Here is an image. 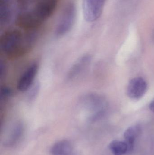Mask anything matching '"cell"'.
<instances>
[{"instance_id": "obj_16", "label": "cell", "mask_w": 154, "mask_h": 155, "mask_svg": "<svg viewBox=\"0 0 154 155\" xmlns=\"http://www.w3.org/2000/svg\"><path fill=\"white\" fill-rule=\"evenodd\" d=\"M39 84H36L33 87V89L31 90L30 93L29 94V100H32L35 97L37 93H38L39 90Z\"/></svg>"}, {"instance_id": "obj_12", "label": "cell", "mask_w": 154, "mask_h": 155, "mask_svg": "<svg viewBox=\"0 0 154 155\" xmlns=\"http://www.w3.org/2000/svg\"><path fill=\"white\" fill-rule=\"evenodd\" d=\"M72 147L70 142L61 140L54 144L51 148V155H71Z\"/></svg>"}, {"instance_id": "obj_2", "label": "cell", "mask_w": 154, "mask_h": 155, "mask_svg": "<svg viewBox=\"0 0 154 155\" xmlns=\"http://www.w3.org/2000/svg\"><path fill=\"white\" fill-rule=\"evenodd\" d=\"M78 103L80 108L89 113L90 121H94L101 116L107 106L104 97L94 93L83 95L80 97Z\"/></svg>"}, {"instance_id": "obj_17", "label": "cell", "mask_w": 154, "mask_h": 155, "mask_svg": "<svg viewBox=\"0 0 154 155\" xmlns=\"http://www.w3.org/2000/svg\"><path fill=\"white\" fill-rule=\"evenodd\" d=\"M6 73V68L4 64L2 62H1L0 64V77L2 78L4 77Z\"/></svg>"}, {"instance_id": "obj_11", "label": "cell", "mask_w": 154, "mask_h": 155, "mask_svg": "<svg viewBox=\"0 0 154 155\" xmlns=\"http://www.w3.org/2000/svg\"><path fill=\"white\" fill-rule=\"evenodd\" d=\"M141 132V127L139 126L134 125L130 127L127 128L124 134L125 143L128 147V153H129L132 152L134 148L135 141Z\"/></svg>"}, {"instance_id": "obj_7", "label": "cell", "mask_w": 154, "mask_h": 155, "mask_svg": "<svg viewBox=\"0 0 154 155\" xmlns=\"http://www.w3.org/2000/svg\"><path fill=\"white\" fill-rule=\"evenodd\" d=\"M39 65L37 63L30 65L20 77L17 84V88L20 92L29 90L33 85V81L38 73Z\"/></svg>"}, {"instance_id": "obj_18", "label": "cell", "mask_w": 154, "mask_h": 155, "mask_svg": "<svg viewBox=\"0 0 154 155\" xmlns=\"http://www.w3.org/2000/svg\"><path fill=\"white\" fill-rule=\"evenodd\" d=\"M149 108L152 112L154 113V98L149 105Z\"/></svg>"}, {"instance_id": "obj_4", "label": "cell", "mask_w": 154, "mask_h": 155, "mask_svg": "<svg viewBox=\"0 0 154 155\" xmlns=\"http://www.w3.org/2000/svg\"><path fill=\"white\" fill-rule=\"evenodd\" d=\"M42 19L34 10L21 13L15 20V24L19 28L27 31L37 29L44 22Z\"/></svg>"}, {"instance_id": "obj_19", "label": "cell", "mask_w": 154, "mask_h": 155, "mask_svg": "<svg viewBox=\"0 0 154 155\" xmlns=\"http://www.w3.org/2000/svg\"><path fill=\"white\" fill-rule=\"evenodd\" d=\"M10 0H0V5H8Z\"/></svg>"}, {"instance_id": "obj_15", "label": "cell", "mask_w": 154, "mask_h": 155, "mask_svg": "<svg viewBox=\"0 0 154 155\" xmlns=\"http://www.w3.org/2000/svg\"><path fill=\"white\" fill-rule=\"evenodd\" d=\"M12 95L11 90L9 87H3L1 89V99H5L11 97Z\"/></svg>"}, {"instance_id": "obj_10", "label": "cell", "mask_w": 154, "mask_h": 155, "mask_svg": "<svg viewBox=\"0 0 154 155\" xmlns=\"http://www.w3.org/2000/svg\"><path fill=\"white\" fill-rule=\"evenodd\" d=\"M23 124L20 122L15 123L11 128L7 138L4 141L3 145L10 148L14 146L20 139L24 132Z\"/></svg>"}, {"instance_id": "obj_5", "label": "cell", "mask_w": 154, "mask_h": 155, "mask_svg": "<svg viewBox=\"0 0 154 155\" xmlns=\"http://www.w3.org/2000/svg\"><path fill=\"white\" fill-rule=\"evenodd\" d=\"M106 0H83L82 10L84 19L92 22L101 16Z\"/></svg>"}, {"instance_id": "obj_14", "label": "cell", "mask_w": 154, "mask_h": 155, "mask_svg": "<svg viewBox=\"0 0 154 155\" xmlns=\"http://www.w3.org/2000/svg\"><path fill=\"white\" fill-rule=\"evenodd\" d=\"M11 12L8 5H0V21L1 24H5L9 21Z\"/></svg>"}, {"instance_id": "obj_9", "label": "cell", "mask_w": 154, "mask_h": 155, "mask_svg": "<svg viewBox=\"0 0 154 155\" xmlns=\"http://www.w3.org/2000/svg\"><path fill=\"white\" fill-rule=\"evenodd\" d=\"M58 2V0H38L33 10L45 21L53 14Z\"/></svg>"}, {"instance_id": "obj_1", "label": "cell", "mask_w": 154, "mask_h": 155, "mask_svg": "<svg viewBox=\"0 0 154 155\" xmlns=\"http://www.w3.org/2000/svg\"><path fill=\"white\" fill-rule=\"evenodd\" d=\"M33 36H24L20 31L11 29L5 32L0 38V46L4 53L11 58L21 56L32 48Z\"/></svg>"}, {"instance_id": "obj_8", "label": "cell", "mask_w": 154, "mask_h": 155, "mask_svg": "<svg viewBox=\"0 0 154 155\" xmlns=\"http://www.w3.org/2000/svg\"><path fill=\"white\" fill-rule=\"evenodd\" d=\"M147 84L146 80L141 77H137L130 80L127 86V93L130 98L139 99L146 93Z\"/></svg>"}, {"instance_id": "obj_3", "label": "cell", "mask_w": 154, "mask_h": 155, "mask_svg": "<svg viewBox=\"0 0 154 155\" xmlns=\"http://www.w3.org/2000/svg\"><path fill=\"white\" fill-rule=\"evenodd\" d=\"M77 15V8L73 2H69L63 8L62 13L55 30L57 37L64 36L72 29Z\"/></svg>"}, {"instance_id": "obj_13", "label": "cell", "mask_w": 154, "mask_h": 155, "mask_svg": "<svg viewBox=\"0 0 154 155\" xmlns=\"http://www.w3.org/2000/svg\"><path fill=\"white\" fill-rule=\"evenodd\" d=\"M109 147L113 155H124L128 153V147L125 142L114 141L110 143Z\"/></svg>"}, {"instance_id": "obj_6", "label": "cell", "mask_w": 154, "mask_h": 155, "mask_svg": "<svg viewBox=\"0 0 154 155\" xmlns=\"http://www.w3.org/2000/svg\"><path fill=\"white\" fill-rule=\"evenodd\" d=\"M91 60V56L89 54H84L79 57L68 71L66 80L71 82L81 76L89 67Z\"/></svg>"}]
</instances>
